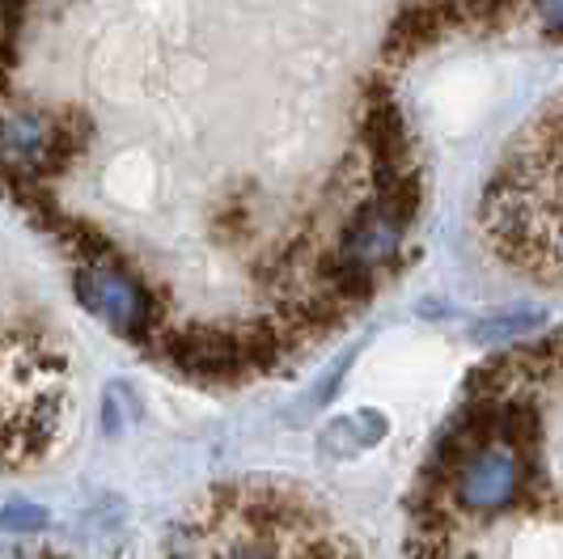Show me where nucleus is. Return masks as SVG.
<instances>
[{
    "label": "nucleus",
    "mask_w": 563,
    "mask_h": 559,
    "mask_svg": "<svg viewBox=\"0 0 563 559\" xmlns=\"http://www.w3.org/2000/svg\"><path fill=\"white\" fill-rule=\"evenodd\" d=\"M483 233L512 272L563 288V98L512 140L483 196Z\"/></svg>",
    "instance_id": "nucleus-1"
},
{
    "label": "nucleus",
    "mask_w": 563,
    "mask_h": 559,
    "mask_svg": "<svg viewBox=\"0 0 563 559\" xmlns=\"http://www.w3.org/2000/svg\"><path fill=\"white\" fill-rule=\"evenodd\" d=\"M521 496V462L508 446L471 449L453 471V501L462 513H500Z\"/></svg>",
    "instance_id": "nucleus-2"
},
{
    "label": "nucleus",
    "mask_w": 563,
    "mask_h": 559,
    "mask_svg": "<svg viewBox=\"0 0 563 559\" xmlns=\"http://www.w3.org/2000/svg\"><path fill=\"white\" fill-rule=\"evenodd\" d=\"M547 9H551V18H560L563 22V0H547Z\"/></svg>",
    "instance_id": "nucleus-5"
},
{
    "label": "nucleus",
    "mask_w": 563,
    "mask_h": 559,
    "mask_svg": "<svg viewBox=\"0 0 563 559\" xmlns=\"http://www.w3.org/2000/svg\"><path fill=\"white\" fill-rule=\"evenodd\" d=\"M81 297L85 306H93L98 314H107L114 327H132L136 318V293L123 276H111V272H93V276H81Z\"/></svg>",
    "instance_id": "nucleus-3"
},
{
    "label": "nucleus",
    "mask_w": 563,
    "mask_h": 559,
    "mask_svg": "<svg viewBox=\"0 0 563 559\" xmlns=\"http://www.w3.org/2000/svg\"><path fill=\"white\" fill-rule=\"evenodd\" d=\"M47 526V513L34 508V504H9L0 508V530L4 534H34Z\"/></svg>",
    "instance_id": "nucleus-4"
}]
</instances>
